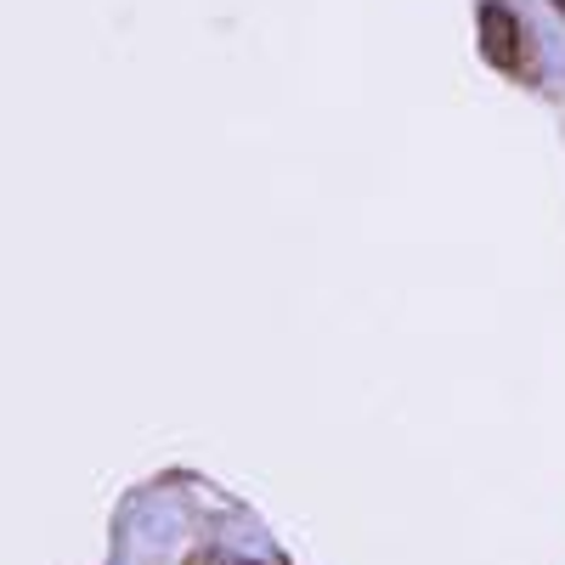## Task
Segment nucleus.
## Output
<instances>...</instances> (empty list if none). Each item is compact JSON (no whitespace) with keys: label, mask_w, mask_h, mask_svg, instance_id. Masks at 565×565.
Returning <instances> with one entry per match:
<instances>
[{"label":"nucleus","mask_w":565,"mask_h":565,"mask_svg":"<svg viewBox=\"0 0 565 565\" xmlns=\"http://www.w3.org/2000/svg\"><path fill=\"white\" fill-rule=\"evenodd\" d=\"M481 52L498 68L521 63V23H514V12L498 7V0H487V7H481Z\"/></svg>","instance_id":"obj_1"},{"label":"nucleus","mask_w":565,"mask_h":565,"mask_svg":"<svg viewBox=\"0 0 565 565\" xmlns=\"http://www.w3.org/2000/svg\"><path fill=\"white\" fill-rule=\"evenodd\" d=\"M232 565H260V559H232Z\"/></svg>","instance_id":"obj_2"},{"label":"nucleus","mask_w":565,"mask_h":565,"mask_svg":"<svg viewBox=\"0 0 565 565\" xmlns=\"http://www.w3.org/2000/svg\"><path fill=\"white\" fill-rule=\"evenodd\" d=\"M554 7H559V12H565V0H554Z\"/></svg>","instance_id":"obj_3"}]
</instances>
